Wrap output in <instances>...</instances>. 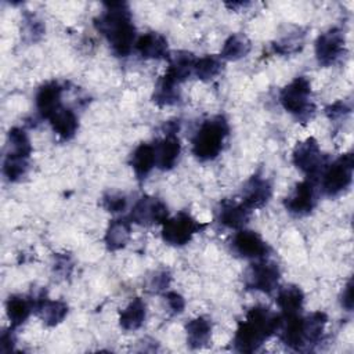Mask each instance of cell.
Here are the masks:
<instances>
[{"label": "cell", "instance_id": "33", "mask_svg": "<svg viewBox=\"0 0 354 354\" xmlns=\"http://www.w3.org/2000/svg\"><path fill=\"white\" fill-rule=\"evenodd\" d=\"M221 59L217 55H205L196 58L194 65V75L201 80H210L221 71Z\"/></svg>", "mask_w": 354, "mask_h": 354}, {"label": "cell", "instance_id": "34", "mask_svg": "<svg viewBox=\"0 0 354 354\" xmlns=\"http://www.w3.org/2000/svg\"><path fill=\"white\" fill-rule=\"evenodd\" d=\"M303 41H304V33L292 32V33H288V36L282 37L279 41H275L272 47L275 53L286 55V54L299 51L303 47Z\"/></svg>", "mask_w": 354, "mask_h": 354}, {"label": "cell", "instance_id": "2", "mask_svg": "<svg viewBox=\"0 0 354 354\" xmlns=\"http://www.w3.org/2000/svg\"><path fill=\"white\" fill-rule=\"evenodd\" d=\"M281 324V315L264 306H254L243 321L238 324L234 335V348L239 353H253L274 333Z\"/></svg>", "mask_w": 354, "mask_h": 354}, {"label": "cell", "instance_id": "17", "mask_svg": "<svg viewBox=\"0 0 354 354\" xmlns=\"http://www.w3.org/2000/svg\"><path fill=\"white\" fill-rule=\"evenodd\" d=\"M156 167L160 170H170L176 166L181 153V144L176 134H166L163 138L153 142Z\"/></svg>", "mask_w": 354, "mask_h": 354}, {"label": "cell", "instance_id": "25", "mask_svg": "<svg viewBox=\"0 0 354 354\" xmlns=\"http://www.w3.org/2000/svg\"><path fill=\"white\" fill-rule=\"evenodd\" d=\"M33 311L35 308H33L32 297H26L22 295H12L7 299L6 313L10 319L11 328L21 326Z\"/></svg>", "mask_w": 354, "mask_h": 354}, {"label": "cell", "instance_id": "13", "mask_svg": "<svg viewBox=\"0 0 354 354\" xmlns=\"http://www.w3.org/2000/svg\"><path fill=\"white\" fill-rule=\"evenodd\" d=\"M272 195L271 183L260 174H253L242 188V203L249 209H260Z\"/></svg>", "mask_w": 354, "mask_h": 354}, {"label": "cell", "instance_id": "1", "mask_svg": "<svg viewBox=\"0 0 354 354\" xmlns=\"http://www.w3.org/2000/svg\"><path fill=\"white\" fill-rule=\"evenodd\" d=\"M94 26L108 40L118 57L130 54L136 43V28L127 3H104V11L94 19Z\"/></svg>", "mask_w": 354, "mask_h": 354}, {"label": "cell", "instance_id": "6", "mask_svg": "<svg viewBox=\"0 0 354 354\" xmlns=\"http://www.w3.org/2000/svg\"><path fill=\"white\" fill-rule=\"evenodd\" d=\"M205 227V224L199 223L188 212H178L162 224V238L171 246H184Z\"/></svg>", "mask_w": 354, "mask_h": 354}, {"label": "cell", "instance_id": "12", "mask_svg": "<svg viewBox=\"0 0 354 354\" xmlns=\"http://www.w3.org/2000/svg\"><path fill=\"white\" fill-rule=\"evenodd\" d=\"M232 250L245 259H264L270 253L268 243L252 230H239L231 239Z\"/></svg>", "mask_w": 354, "mask_h": 354}, {"label": "cell", "instance_id": "36", "mask_svg": "<svg viewBox=\"0 0 354 354\" xmlns=\"http://www.w3.org/2000/svg\"><path fill=\"white\" fill-rule=\"evenodd\" d=\"M170 281H171V275L167 270L155 271V272H152L151 277H148L147 288H148V290H151L153 293H159L169 288Z\"/></svg>", "mask_w": 354, "mask_h": 354}, {"label": "cell", "instance_id": "40", "mask_svg": "<svg viewBox=\"0 0 354 354\" xmlns=\"http://www.w3.org/2000/svg\"><path fill=\"white\" fill-rule=\"evenodd\" d=\"M165 299H166V303H167V306H169V308L173 314H180V313L184 311L185 300L180 293L167 292V293H165Z\"/></svg>", "mask_w": 354, "mask_h": 354}, {"label": "cell", "instance_id": "3", "mask_svg": "<svg viewBox=\"0 0 354 354\" xmlns=\"http://www.w3.org/2000/svg\"><path fill=\"white\" fill-rule=\"evenodd\" d=\"M228 133L230 126L223 115L206 119L192 137V153L202 162L216 159L223 151Z\"/></svg>", "mask_w": 354, "mask_h": 354}, {"label": "cell", "instance_id": "7", "mask_svg": "<svg viewBox=\"0 0 354 354\" xmlns=\"http://www.w3.org/2000/svg\"><path fill=\"white\" fill-rule=\"evenodd\" d=\"M292 162L308 178L314 180L325 169L326 156L322 153L318 141L314 137H308L297 142L292 152Z\"/></svg>", "mask_w": 354, "mask_h": 354}, {"label": "cell", "instance_id": "9", "mask_svg": "<svg viewBox=\"0 0 354 354\" xmlns=\"http://www.w3.org/2000/svg\"><path fill=\"white\" fill-rule=\"evenodd\" d=\"M169 218V210L163 201L155 196H142L131 207L129 220L138 225L163 224Z\"/></svg>", "mask_w": 354, "mask_h": 354}, {"label": "cell", "instance_id": "41", "mask_svg": "<svg viewBox=\"0 0 354 354\" xmlns=\"http://www.w3.org/2000/svg\"><path fill=\"white\" fill-rule=\"evenodd\" d=\"M14 346H15V336L12 333V329L4 330L0 337V351L8 353L14 348Z\"/></svg>", "mask_w": 354, "mask_h": 354}, {"label": "cell", "instance_id": "28", "mask_svg": "<svg viewBox=\"0 0 354 354\" xmlns=\"http://www.w3.org/2000/svg\"><path fill=\"white\" fill-rule=\"evenodd\" d=\"M178 83L170 79L169 76L163 75L159 77L153 94H152V101L159 105V106H170L177 102H180L181 93L178 88Z\"/></svg>", "mask_w": 354, "mask_h": 354}, {"label": "cell", "instance_id": "23", "mask_svg": "<svg viewBox=\"0 0 354 354\" xmlns=\"http://www.w3.org/2000/svg\"><path fill=\"white\" fill-rule=\"evenodd\" d=\"M131 235V221L129 218H115L111 220L106 231H105V245L111 252H116L123 249Z\"/></svg>", "mask_w": 354, "mask_h": 354}, {"label": "cell", "instance_id": "16", "mask_svg": "<svg viewBox=\"0 0 354 354\" xmlns=\"http://www.w3.org/2000/svg\"><path fill=\"white\" fill-rule=\"evenodd\" d=\"M33 299L35 313L47 326H55L64 321L68 314V306L62 300H51L43 292Z\"/></svg>", "mask_w": 354, "mask_h": 354}, {"label": "cell", "instance_id": "18", "mask_svg": "<svg viewBox=\"0 0 354 354\" xmlns=\"http://www.w3.org/2000/svg\"><path fill=\"white\" fill-rule=\"evenodd\" d=\"M281 340L293 350H303L306 347L303 336V317L300 314L281 315L278 330Z\"/></svg>", "mask_w": 354, "mask_h": 354}, {"label": "cell", "instance_id": "24", "mask_svg": "<svg viewBox=\"0 0 354 354\" xmlns=\"http://www.w3.org/2000/svg\"><path fill=\"white\" fill-rule=\"evenodd\" d=\"M195 55L189 51H177L169 58V66L165 72L166 76L177 82L178 84L188 79L191 73H194V65H195Z\"/></svg>", "mask_w": 354, "mask_h": 354}, {"label": "cell", "instance_id": "4", "mask_svg": "<svg viewBox=\"0 0 354 354\" xmlns=\"http://www.w3.org/2000/svg\"><path fill=\"white\" fill-rule=\"evenodd\" d=\"M279 102L301 123L308 122L315 113V105L311 101V83L306 76H297L286 84L279 93Z\"/></svg>", "mask_w": 354, "mask_h": 354}, {"label": "cell", "instance_id": "15", "mask_svg": "<svg viewBox=\"0 0 354 354\" xmlns=\"http://www.w3.org/2000/svg\"><path fill=\"white\" fill-rule=\"evenodd\" d=\"M250 212L242 202L225 199L218 205L217 220L227 228L242 230L250 218Z\"/></svg>", "mask_w": 354, "mask_h": 354}, {"label": "cell", "instance_id": "14", "mask_svg": "<svg viewBox=\"0 0 354 354\" xmlns=\"http://www.w3.org/2000/svg\"><path fill=\"white\" fill-rule=\"evenodd\" d=\"M64 87L58 82H47L41 84L35 95V105L41 119H48L59 106Z\"/></svg>", "mask_w": 354, "mask_h": 354}, {"label": "cell", "instance_id": "32", "mask_svg": "<svg viewBox=\"0 0 354 354\" xmlns=\"http://www.w3.org/2000/svg\"><path fill=\"white\" fill-rule=\"evenodd\" d=\"M7 142H8V153L19 155L29 158L32 153V145L28 134L21 127H12L10 129L7 134Z\"/></svg>", "mask_w": 354, "mask_h": 354}, {"label": "cell", "instance_id": "27", "mask_svg": "<svg viewBox=\"0 0 354 354\" xmlns=\"http://www.w3.org/2000/svg\"><path fill=\"white\" fill-rule=\"evenodd\" d=\"M147 317V306L141 297H134L119 314V325L124 330H136L142 326Z\"/></svg>", "mask_w": 354, "mask_h": 354}, {"label": "cell", "instance_id": "22", "mask_svg": "<svg viewBox=\"0 0 354 354\" xmlns=\"http://www.w3.org/2000/svg\"><path fill=\"white\" fill-rule=\"evenodd\" d=\"M130 166L138 180L147 178V176L156 166V156L153 144H140L130 156Z\"/></svg>", "mask_w": 354, "mask_h": 354}, {"label": "cell", "instance_id": "30", "mask_svg": "<svg viewBox=\"0 0 354 354\" xmlns=\"http://www.w3.org/2000/svg\"><path fill=\"white\" fill-rule=\"evenodd\" d=\"M250 48V40L243 33H234L224 41L220 57L227 61H238L246 57Z\"/></svg>", "mask_w": 354, "mask_h": 354}, {"label": "cell", "instance_id": "21", "mask_svg": "<svg viewBox=\"0 0 354 354\" xmlns=\"http://www.w3.org/2000/svg\"><path fill=\"white\" fill-rule=\"evenodd\" d=\"M54 130V133L61 140H71L79 127L77 116L71 108L59 106L48 119H47Z\"/></svg>", "mask_w": 354, "mask_h": 354}, {"label": "cell", "instance_id": "11", "mask_svg": "<svg viewBox=\"0 0 354 354\" xmlns=\"http://www.w3.org/2000/svg\"><path fill=\"white\" fill-rule=\"evenodd\" d=\"M317 205V194L314 187V180L307 178L297 183L293 191L285 198V209L296 217L307 216L313 212Z\"/></svg>", "mask_w": 354, "mask_h": 354}, {"label": "cell", "instance_id": "35", "mask_svg": "<svg viewBox=\"0 0 354 354\" xmlns=\"http://www.w3.org/2000/svg\"><path fill=\"white\" fill-rule=\"evenodd\" d=\"M22 33L25 40L28 41H36L39 40L44 33V25L40 19H37L33 14H25L24 15V24H22Z\"/></svg>", "mask_w": 354, "mask_h": 354}, {"label": "cell", "instance_id": "8", "mask_svg": "<svg viewBox=\"0 0 354 354\" xmlns=\"http://www.w3.org/2000/svg\"><path fill=\"white\" fill-rule=\"evenodd\" d=\"M243 278L248 289L259 290L263 293H271L278 286L281 271L277 263L261 260L254 264H250Z\"/></svg>", "mask_w": 354, "mask_h": 354}, {"label": "cell", "instance_id": "42", "mask_svg": "<svg viewBox=\"0 0 354 354\" xmlns=\"http://www.w3.org/2000/svg\"><path fill=\"white\" fill-rule=\"evenodd\" d=\"M340 300H342V306H343L347 311H351V310H353V279H350V281L347 282V285L344 286Z\"/></svg>", "mask_w": 354, "mask_h": 354}, {"label": "cell", "instance_id": "31", "mask_svg": "<svg viewBox=\"0 0 354 354\" xmlns=\"http://www.w3.org/2000/svg\"><path fill=\"white\" fill-rule=\"evenodd\" d=\"M29 158H25V156H19V155H12V153H8L4 156V160H3V174L4 177L11 181V183H15V181H19L28 171L29 169Z\"/></svg>", "mask_w": 354, "mask_h": 354}, {"label": "cell", "instance_id": "26", "mask_svg": "<svg viewBox=\"0 0 354 354\" xmlns=\"http://www.w3.org/2000/svg\"><path fill=\"white\" fill-rule=\"evenodd\" d=\"M304 303V293L296 285H286L278 290L277 304L282 315L300 314Z\"/></svg>", "mask_w": 354, "mask_h": 354}, {"label": "cell", "instance_id": "29", "mask_svg": "<svg viewBox=\"0 0 354 354\" xmlns=\"http://www.w3.org/2000/svg\"><path fill=\"white\" fill-rule=\"evenodd\" d=\"M328 324V315L322 311H315L303 317V336L306 347L311 344H317L325 330Z\"/></svg>", "mask_w": 354, "mask_h": 354}, {"label": "cell", "instance_id": "5", "mask_svg": "<svg viewBox=\"0 0 354 354\" xmlns=\"http://www.w3.org/2000/svg\"><path fill=\"white\" fill-rule=\"evenodd\" d=\"M354 155L351 152L340 155L321 173V188L326 196H336L344 192L353 181Z\"/></svg>", "mask_w": 354, "mask_h": 354}, {"label": "cell", "instance_id": "10", "mask_svg": "<svg viewBox=\"0 0 354 354\" xmlns=\"http://www.w3.org/2000/svg\"><path fill=\"white\" fill-rule=\"evenodd\" d=\"M344 33L339 28H330L315 40V57L319 65H333L344 53Z\"/></svg>", "mask_w": 354, "mask_h": 354}, {"label": "cell", "instance_id": "38", "mask_svg": "<svg viewBox=\"0 0 354 354\" xmlns=\"http://www.w3.org/2000/svg\"><path fill=\"white\" fill-rule=\"evenodd\" d=\"M351 112V106L346 101H337L325 108V113L330 120H337L344 118Z\"/></svg>", "mask_w": 354, "mask_h": 354}, {"label": "cell", "instance_id": "19", "mask_svg": "<svg viewBox=\"0 0 354 354\" xmlns=\"http://www.w3.org/2000/svg\"><path fill=\"white\" fill-rule=\"evenodd\" d=\"M134 47L137 53L145 59H160L169 55L166 37L156 32H147L141 35L136 40Z\"/></svg>", "mask_w": 354, "mask_h": 354}, {"label": "cell", "instance_id": "20", "mask_svg": "<svg viewBox=\"0 0 354 354\" xmlns=\"http://www.w3.org/2000/svg\"><path fill=\"white\" fill-rule=\"evenodd\" d=\"M212 329H213L212 321L205 315L191 319L185 325L188 346L194 350L206 347L212 339Z\"/></svg>", "mask_w": 354, "mask_h": 354}, {"label": "cell", "instance_id": "39", "mask_svg": "<svg viewBox=\"0 0 354 354\" xmlns=\"http://www.w3.org/2000/svg\"><path fill=\"white\" fill-rule=\"evenodd\" d=\"M72 268H73V263L68 254L58 253L54 256V272L59 274L61 277H66L71 274Z\"/></svg>", "mask_w": 354, "mask_h": 354}, {"label": "cell", "instance_id": "37", "mask_svg": "<svg viewBox=\"0 0 354 354\" xmlns=\"http://www.w3.org/2000/svg\"><path fill=\"white\" fill-rule=\"evenodd\" d=\"M102 206L109 213H120L127 207V198L119 192H109L102 196Z\"/></svg>", "mask_w": 354, "mask_h": 354}]
</instances>
